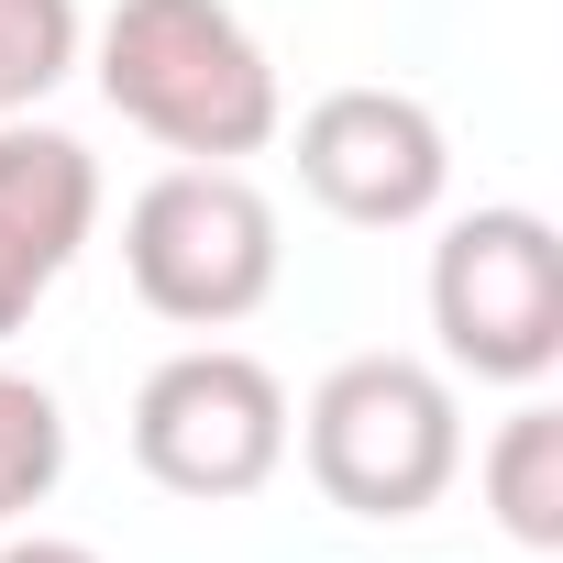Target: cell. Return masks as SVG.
<instances>
[{
    "label": "cell",
    "instance_id": "cell-5",
    "mask_svg": "<svg viewBox=\"0 0 563 563\" xmlns=\"http://www.w3.org/2000/svg\"><path fill=\"white\" fill-rule=\"evenodd\" d=\"M276 453H288V387L232 343L166 354L133 398V464L166 497H254Z\"/></svg>",
    "mask_w": 563,
    "mask_h": 563
},
{
    "label": "cell",
    "instance_id": "cell-9",
    "mask_svg": "<svg viewBox=\"0 0 563 563\" xmlns=\"http://www.w3.org/2000/svg\"><path fill=\"white\" fill-rule=\"evenodd\" d=\"M56 475H67V409H56V387L0 365V519L34 508Z\"/></svg>",
    "mask_w": 563,
    "mask_h": 563
},
{
    "label": "cell",
    "instance_id": "cell-1",
    "mask_svg": "<svg viewBox=\"0 0 563 563\" xmlns=\"http://www.w3.org/2000/svg\"><path fill=\"white\" fill-rule=\"evenodd\" d=\"M100 89L166 155H254L276 133V67L221 0H122L100 23Z\"/></svg>",
    "mask_w": 563,
    "mask_h": 563
},
{
    "label": "cell",
    "instance_id": "cell-7",
    "mask_svg": "<svg viewBox=\"0 0 563 563\" xmlns=\"http://www.w3.org/2000/svg\"><path fill=\"white\" fill-rule=\"evenodd\" d=\"M100 221V166L78 133H45V122H0V232L34 243L45 265H67Z\"/></svg>",
    "mask_w": 563,
    "mask_h": 563
},
{
    "label": "cell",
    "instance_id": "cell-12",
    "mask_svg": "<svg viewBox=\"0 0 563 563\" xmlns=\"http://www.w3.org/2000/svg\"><path fill=\"white\" fill-rule=\"evenodd\" d=\"M0 563H100V552H89V541H12Z\"/></svg>",
    "mask_w": 563,
    "mask_h": 563
},
{
    "label": "cell",
    "instance_id": "cell-2",
    "mask_svg": "<svg viewBox=\"0 0 563 563\" xmlns=\"http://www.w3.org/2000/svg\"><path fill=\"white\" fill-rule=\"evenodd\" d=\"M464 464V420H453V387L409 354H354L321 376L310 398V475L332 508L354 519H420Z\"/></svg>",
    "mask_w": 563,
    "mask_h": 563
},
{
    "label": "cell",
    "instance_id": "cell-11",
    "mask_svg": "<svg viewBox=\"0 0 563 563\" xmlns=\"http://www.w3.org/2000/svg\"><path fill=\"white\" fill-rule=\"evenodd\" d=\"M56 288V265L34 254V243H12V232H0V332H23V310Z\"/></svg>",
    "mask_w": 563,
    "mask_h": 563
},
{
    "label": "cell",
    "instance_id": "cell-6",
    "mask_svg": "<svg viewBox=\"0 0 563 563\" xmlns=\"http://www.w3.org/2000/svg\"><path fill=\"white\" fill-rule=\"evenodd\" d=\"M442 122L409 100V89H332V100H310V122H299V188L321 199V210H343V221H365V232H387V221H420L431 199H442Z\"/></svg>",
    "mask_w": 563,
    "mask_h": 563
},
{
    "label": "cell",
    "instance_id": "cell-10",
    "mask_svg": "<svg viewBox=\"0 0 563 563\" xmlns=\"http://www.w3.org/2000/svg\"><path fill=\"white\" fill-rule=\"evenodd\" d=\"M78 67V0H0V111H34Z\"/></svg>",
    "mask_w": 563,
    "mask_h": 563
},
{
    "label": "cell",
    "instance_id": "cell-4",
    "mask_svg": "<svg viewBox=\"0 0 563 563\" xmlns=\"http://www.w3.org/2000/svg\"><path fill=\"white\" fill-rule=\"evenodd\" d=\"M431 332L464 376L530 387L563 365V232L541 210H464L431 254Z\"/></svg>",
    "mask_w": 563,
    "mask_h": 563
},
{
    "label": "cell",
    "instance_id": "cell-3",
    "mask_svg": "<svg viewBox=\"0 0 563 563\" xmlns=\"http://www.w3.org/2000/svg\"><path fill=\"white\" fill-rule=\"evenodd\" d=\"M133 299L177 332H221L276 288V210L232 166H166L122 221Z\"/></svg>",
    "mask_w": 563,
    "mask_h": 563
},
{
    "label": "cell",
    "instance_id": "cell-8",
    "mask_svg": "<svg viewBox=\"0 0 563 563\" xmlns=\"http://www.w3.org/2000/svg\"><path fill=\"white\" fill-rule=\"evenodd\" d=\"M486 508L508 519V541L563 552V409H519L486 442Z\"/></svg>",
    "mask_w": 563,
    "mask_h": 563
}]
</instances>
